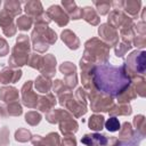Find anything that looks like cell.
<instances>
[{"mask_svg":"<svg viewBox=\"0 0 146 146\" xmlns=\"http://www.w3.org/2000/svg\"><path fill=\"white\" fill-rule=\"evenodd\" d=\"M92 80L98 90L108 95H119L130 86V78L124 66L112 64L96 65L92 70Z\"/></svg>","mask_w":146,"mask_h":146,"instance_id":"obj_1","label":"cell"},{"mask_svg":"<svg viewBox=\"0 0 146 146\" xmlns=\"http://www.w3.org/2000/svg\"><path fill=\"white\" fill-rule=\"evenodd\" d=\"M86 138H89L90 141H87L84 143L86 145H89V146H104L107 144V139L102 136V135H91V136H86Z\"/></svg>","mask_w":146,"mask_h":146,"instance_id":"obj_2","label":"cell"},{"mask_svg":"<svg viewBox=\"0 0 146 146\" xmlns=\"http://www.w3.org/2000/svg\"><path fill=\"white\" fill-rule=\"evenodd\" d=\"M105 125H106L107 130H110V131H116V130H119V128H120V122H119L117 119L111 117L110 120L106 121Z\"/></svg>","mask_w":146,"mask_h":146,"instance_id":"obj_3","label":"cell"},{"mask_svg":"<svg viewBox=\"0 0 146 146\" xmlns=\"http://www.w3.org/2000/svg\"><path fill=\"white\" fill-rule=\"evenodd\" d=\"M120 146H136V145H131L130 143H124V144H121Z\"/></svg>","mask_w":146,"mask_h":146,"instance_id":"obj_4","label":"cell"}]
</instances>
